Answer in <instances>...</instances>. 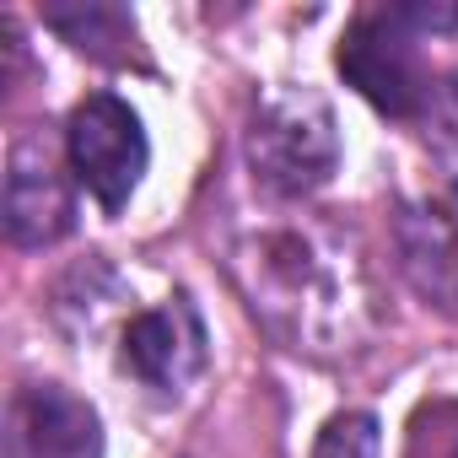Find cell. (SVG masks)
Instances as JSON below:
<instances>
[{"label":"cell","mask_w":458,"mask_h":458,"mask_svg":"<svg viewBox=\"0 0 458 458\" xmlns=\"http://www.w3.org/2000/svg\"><path fill=\"white\" fill-rule=\"evenodd\" d=\"M249 313L292 351L340 356L361 340L372 318L367 270L340 226L324 216L254 221L226 249Z\"/></svg>","instance_id":"cell-1"},{"label":"cell","mask_w":458,"mask_h":458,"mask_svg":"<svg viewBox=\"0 0 458 458\" xmlns=\"http://www.w3.org/2000/svg\"><path fill=\"white\" fill-rule=\"evenodd\" d=\"M453 458H458V453H453Z\"/></svg>","instance_id":"cell-12"},{"label":"cell","mask_w":458,"mask_h":458,"mask_svg":"<svg viewBox=\"0 0 458 458\" xmlns=\"http://www.w3.org/2000/svg\"><path fill=\"white\" fill-rule=\"evenodd\" d=\"M71 157L55 151V140L44 130H22L12 140L6 157V199H0V216H6V238L17 249H49L76 226V173H65Z\"/></svg>","instance_id":"cell-5"},{"label":"cell","mask_w":458,"mask_h":458,"mask_svg":"<svg viewBox=\"0 0 458 458\" xmlns=\"http://www.w3.org/2000/svg\"><path fill=\"white\" fill-rule=\"evenodd\" d=\"M377 453H383V431H377V415L367 410L335 415L313 442V458H377Z\"/></svg>","instance_id":"cell-11"},{"label":"cell","mask_w":458,"mask_h":458,"mask_svg":"<svg viewBox=\"0 0 458 458\" xmlns=\"http://www.w3.org/2000/svg\"><path fill=\"white\" fill-rule=\"evenodd\" d=\"M6 458H103V420L60 383H22L6 404Z\"/></svg>","instance_id":"cell-7"},{"label":"cell","mask_w":458,"mask_h":458,"mask_svg":"<svg viewBox=\"0 0 458 458\" xmlns=\"http://www.w3.org/2000/svg\"><path fill=\"white\" fill-rule=\"evenodd\" d=\"M205 356H210L205 318L183 292H173L167 302L135 313L130 329H124V372H135L162 399H178L205 372Z\"/></svg>","instance_id":"cell-6"},{"label":"cell","mask_w":458,"mask_h":458,"mask_svg":"<svg viewBox=\"0 0 458 458\" xmlns=\"http://www.w3.org/2000/svg\"><path fill=\"white\" fill-rule=\"evenodd\" d=\"M44 22L65 38V44H76L81 55H92V60H108V65H124L130 55H135V44H140V33H135V17L124 12V6H103V0H76V6H49L44 12Z\"/></svg>","instance_id":"cell-9"},{"label":"cell","mask_w":458,"mask_h":458,"mask_svg":"<svg viewBox=\"0 0 458 458\" xmlns=\"http://www.w3.org/2000/svg\"><path fill=\"white\" fill-rule=\"evenodd\" d=\"M249 167L276 199H302L324 189L340 167V124L324 92L270 87L249 119Z\"/></svg>","instance_id":"cell-2"},{"label":"cell","mask_w":458,"mask_h":458,"mask_svg":"<svg viewBox=\"0 0 458 458\" xmlns=\"http://www.w3.org/2000/svg\"><path fill=\"white\" fill-rule=\"evenodd\" d=\"M420 130H426V151L431 162L442 167L453 199H458V71L442 76L426 98V114H420Z\"/></svg>","instance_id":"cell-10"},{"label":"cell","mask_w":458,"mask_h":458,"mask_svg":"<svg viewBox=\"0 0 458 458\" xmlns=\"http://www.w3.org/2000/svg\"><path fill=\"white\" fill-rule=\"evenodd\" d=\"M399 265L426 302L458 313V221L442 205H410L399 216Z\"/></svg>","instance_id":"cell-8"},{"label":"cell","mask_w":458,"mask_h":458,"mask_svg":"<svg viewBox=\"0 0 458 458\" xmlns=\"http://www.w3.org/2000/svg\"><path fill=\"white\" fill-rule=\"evenodd\" d=\"M65 157H71L76 183H81L103 210H124L130 194H135L140 178H146L151 146H146L140 114H135L124 98L92 92V98L76 103V114H71V124H65Z\"/></svg>","instance_id":"cell-4"},{"label":"cell","mask_w":458,"mask_h":458,"mask_svg":"<svg viewBox=\"0 0 458 458\" xmlns=\"http://www.w3.org/2000/svg\"><path fill=\"white\" fill-rule=\"evenodd\" d=\"M340 76L388 119H420L431 81L420 65V33L399 17V6L388 12H367L351 22V33L335 49Z\"/></svg>","instance_id":"cell-3"}]
</instances>
